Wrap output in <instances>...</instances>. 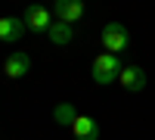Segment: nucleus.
Wrapping results in <instances>:
<instances>
[{
    "mask_svg": "<svg viewBox=\"0 0 155 140\" xmlns=\"http://www.w3.org/2000/svg\"><path fill=\"white\" fill-rule=\"evenodd\" d=\"M121 59H118V53H99L96 59H93V66H90V78H93V84H99V87H106V84H112V81H118V75H121Z\"/></svg>",
    "mask_w": 155,
    "mask_h": 140,
    "instance_id": "f257e3e1",
    "label": "nucleus"
},
{
    "mask_svg": "<svg viewBox=\"0 0 155 140\" xmlns=\"http://www.w3.org/2000/svg\"><path fill=\"white\" fill-rule=\"evenodd\" d=\"M99 41L109 53H121V50L130 47V31H127L124 22H106L99 31Z\"/></svg>",
    "mask_w": 155,
    "mask_h": 140,
    "instance_id": "f03ea898",
    "label": "nucleus"
},
{
    "mask_svg": "<svg viewBox=\"0 0 155 140\" xmlns=\"http://www.w3.org/2000/svg\"><path fill=\"white\" fill-rule=\"evenodd\" d=\"M22 19H25V28L34 31V34H47L50 25L56 22L53 9H47L44 3H28V6H25V12H22Z\"/></svg>",
    "mask_w": 155,
    "mask_h": 140,
    "instance_id": "7ed1b4c3",
    "label": "nucleus"
},
{
    "mask_svg": "<svg viewBox=\"0 0 155 140\" xmlns=\"http://www.w3.org/2000/svg\"><path fill=\"white\" fill-rule=\"evenodd\" d=\"M53 16L59 22L74 25V22H81L87 16V3L84 0H53Z\"/></svg>",
    "mask_w": 155,
    "mask_h": 140,
    "instance_id": "20e7f679",
    "label": "nucleus"
},
{
    "mask_svg": "<svg viewBox=\"0 0 155 140\" xmlns=\"http://www.w3.org/2000/svg\"><path fill=\"white\" fill-rule=\"evenodd\" d=\"M31 72V56L28 53H22V50H16V53H9L6 62H3V75L6 78H25V75Z\"/></svg>",
    "mask_w": 155,
    "mask_h": 140,
    "instance_id": "39448f33",
    "label": "nucleus"
},
{
    "mask_svg": "<svg viewBox=\"0 0 155 140\" xmlns=\"http://www.w3.org/2000/svg\"><path fill=\"white\" fill-rule=\"evenodd\" d=\"M118 84L124 87L127 94H140L146 87V72L140 69V66H124L121 75H118Z\"/></svg>",
    "mask_w": 155,
    "mask_h": 140,
    "instance_id": "423d86ee",
    "label": "nucleus"
},
{
    "mask_svg": "<svg viewBox=\"0 0 155 140\" xmlns=\"http://www.w3.org/2000/svg\"><path fill=\"white\" fill-rule=\"evenodd\" d=\"M71 134L74 140H99V121L90 115H78L71 125Z\"/></svg>",
    "mask_w": 155,
    "mask_h": 140,
    "instance_id": "0eeeda50",
    "label": "nucleus"
},
{
    "mask_svg": "<svg viewBox=\"0 0 155 140\" xmlns=\"http://www.w3.org/2000/svg\"><path fill=\"white\" fill-rule=\"evenodd\" d=\"M25 31H28L25 19H3L0 16V44H16Z\"/></svg>",
    "mask_w": 155,
    "mask_h": 140,
    "instance_id": "6e6552de",
    "label": "nucleus"
},
{
    "mask_svg": "<svg viewBox=\"0 0 155 140\" xmlns=\"http://www.w3.org/2000/svg\"><path fill=\"white\" fill-rule=\"evenodd\" d=\"M47 37H50V44H53V47H65V44H71V37H74V25L59 22V19H56L53 25H50Z\"/></svg>",
    "mask_w": 155,
    "mask_h": 140,
    "instance_id": "1a4fd4ad",
    "label": "nucleus"
},
{
    "mask_svg": "<svg viewBox=\"0 0 155 140\" xmlns=\"http://www.w3.org/2000/svg\"><path fill=\"white\" fill-rule=\"evenodd\" d=\"M74 118H78V109H74L71 103H59V106L53 109V121L62 125V128H71Z\"/></svg>",
    "mask_w": 155,
    "mask_h": 140,
    "instance_id": "9d476101",
    "label": "nucleus"
}]
</instances>
